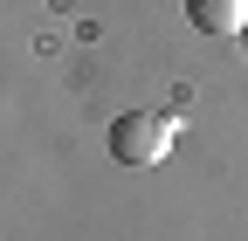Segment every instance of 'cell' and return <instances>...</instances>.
Returning <instances> with one entry per match:
<instances>
[{"label":"cell","instance_id":"cell-1","mask_svg":"<svg viewBox=\"0 0 248 241\" xmlns=\"http://www.w3.org/2000/svg\"><path fill=\"white\" fill-rule=\"evenodd\" d=\"M172 138H179L172 117H159V110H124L117 124H110V159H117V166H159V159L172 152Z\"/></svg>","mask_w":248,"mask_h":241},{"label":"cell","instance_id":"cell-2","mask_svg":"<svg viewBox=\"0 0 248 241\" xmlns=\"http://www.w3.org/2000/svg\"><path fill=\"white\" fill-rule=\"evenodd\" d=\"M186 21L200 35H241L248 28V0H186Z\"/></svg>","mask_w":248,"mask_h":241},{"label":"cell","instance_id":"cell-3","mask_svg":"<svg viewBox=\"0 0 248 241\" xmlns=\"http://www.w3.org/2000/svg\"><path fill=\"white\" fill-rule=\"evenodd\" d=\"M241 42H248V28H241Z\"/></svg>","mask_w":248,"mask_h":241}]
</instances>
